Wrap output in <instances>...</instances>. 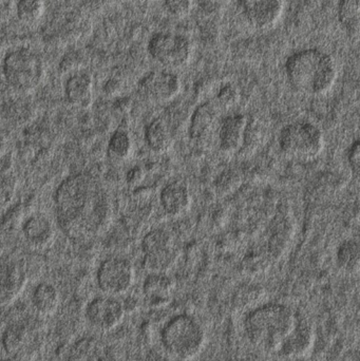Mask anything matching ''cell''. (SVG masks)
<instances>
[{
  "label": "cell",
  "mask_w": 360,
  "mask_h": 361,
  "mask_svg": "<svg viewBox=\"0 0 360 361\" xmlns=\"http://www.w3.org/2000/svg\"><path fill=\"white\" fill-rule=\"evenodd\" d=\"M57 218L68 235L99 233L110 216L107 200L90 176L78 173L63 180L55 195Z\"/></svg>",
  "instance_id": "obj_1"
},
{
  "label": "cell",
  "mask_w": 360,
  "mask_h": 361,
  "mask_svg": "<svg viewBox=\"0 0 360 361\" xmlns=\"http://www.w3.org/2000/svg\"><path fill=\"white\" fill-rule=\"evenodd\" d=\"M285 70L292 88L306 97L329 92L338 76L335 59L317 48L304 49L290 55Z\"/></svg>",
  "instance_id": "obj_2"
},
{
  "label": "cell",
  "mask_w": 360,
  "mask_h": 361,
  "mask_svg": "<svg viewBox=\"0 0 360 361\" xmlns=\"http://www.w3.org/2000/svg\"><path fill=\"white\" fill-rule=\"evenodd\" d=\"M297 318V314L283 303L260 305L245 319V333L256 349L277 354L295 328Z\"/></svg>",
  "instance_id": "obj_3"
},
{
  "label": "cell",
  "mask_w": 360,
  "mask_h": 361,
  "mask_svg": "<svg viewBox=\"0 0 360 361\" xmlns=\"http://www.w3.org/2000/svg\"><path fill=\"white\" fill-rule=\"evenodd\" d=\"M164 351L171 357L190 361L200 355L206 343V333L198 320L187 314L173 316L161 332Z\"/></svg>",
  "instance_id": "obj_4"
},
{
  "label": "cell",
  "mask_w": 360,
  "mask_h": 361,
  "mask_svg": "<svg viewBox=\"0 0 360 361\" xmlns=\"http://www.w3.org/2000/svg\"><path fill=\"white\" fill-rule=\"evenodd\" d=\"M325 137L318 126L306 121L290 123L279 135L281 152L293 160H315L325 149Z\"/></svg>",
  "instance_id": "obj_5"
},
{
  "label": "cell",
  "mask_w": 360,
  "mask_h": 361,
  "mask_svg": "<svg viewBox=\"0 0 360 361\" xmlns=\"http://www.w3.org/2000/svg\"><path fill=\"white\" fill-rule=\"evenodd\" d=\"M4 78L14 90L30 93L35 90L44 78V66L36 53L27 49H17L8 53L2 65Z\"/></svg>",
  "instance_id": "obj_6"
},
{
  "label": "cell",
  "mask_w": 360,
  "mask_h": 361,
  "mask_svg": "<svg viewBox=\"0 0 360 361\" xmlns=\"http://www.w3.org/2000/svg\"><path fill=\"white\" fill-rule=\"evenodd\" d=\"M147 50L156 63L169 71L186 67L192 55L190 40L182 34L173 32H160L152 35Z\"/></svg>",
  "instance_id": "obj_7"
},
{
  "label": "cell",
  "mask_w": 360,
  "mask_h": 361,
  "mask_svg": "<svg viewBox=\"0 0 360 361\" xmlns=\"http://www.w3.org/2000/svg\"><path fill=\"white\" fill-rule=\"evenodd\" d=\"M99 290L108 296L126 294L135 282V267L124 258H108L99 265L97 274Z\"/></svg>",
  "instance_id": "obj_8"
},
{
  "label": "cell",
  "mask_w": 360,
  "mask_h": 361,
  "mask_svg": "<svg viewBox=\"0 0 360 361\" xmlns=\"http://www.w3.org/2000/svg\"><path fill=\"white\" fill-rule=\"evenodd\" d=\"M182 82L179 76L169 70H156L146 74L139 85V94L154 104H165L181 92Z\"/></svg>",
  "instance_id": "obj_9"
},
{
  "label": "cell",
  "mask_w": 360,
  "mask_h": 361,
  "mask_svg": "<svg viewBox=\"0 0 360 361\" xmlns=\"http://www.w3.org/2000/svg\"><path fill=\"white\" fill-rule=\"evenodd\" d=\"M238 6L249 25L257 30H268L283 16L285 0H238Z\"/></svg>",
  "instance_id": "obj_10"
},
{
  "label": "cell",
  "mask_w": 360,
  "mask_h": 361,
  "mask_svg": "<svg viewBox=\"0 0 360 361\" xmlns=\"http://www.w3.org/2000/svg\"><path fill=\"white\" fill-rule=\"evenodd\" d=\"M123 303L116 297L99 296L92 299L86 307V317L94 328L111 331L120 326L125 317Z\"/></svg>",
  "instance_id": "obj_11"
},
{
  "label": "cell",
  "mask_w": 360,
  "mask_h": 361,
  "mask_svg": "<svg viewBox=\"0 0 360 361\" xmlns=\"http://www.w3.org/2000/svg\"><path fill=\"white\" fill-rule=\"evenodd\" d=\"M315 334L312 326L298 316L295 328L283 343L277 355L283 358H302L308 355L314 345Z\"/></svg>",
  "instance_id": "obj_12"
},
{
  "label": "cell",
  "mask_w": 360,
  "mask_h": 361,
  "mask_svg": "<svg viewBox=\"0 0 360 361\" xmlns=\"http://www.w3.org/2000/svg\"><path fill=\"white\" fill-rule=\"evenodd\" d=\"M175 283L167 274H149L143 283L146 305L151 309L166 307L173 300Z\"/></svg>",
  "instance_id": "obj_13"
},
{
  "label": "cell",
  "mask_w": 360,
  "mask_h": 361,
  "mask_svg": "<svg viewBox=\"0 0 360 361\" xmlns=\"http://www.w3.org/2000/svg\"><path fill=\"white\" fill-rule=\"evenodd\" d=\"M249 121L243 114H237L228 116L222 123L219 130V143L222 152L235 154L244 145L247 140Z\"/></svg>",
  "instance_id": "obj_14"
},
{
  "label": "cell",
  "mask_w": 360,
  "mask_h": 361,
  "mask_svg": "<svg viewBox=\"0 0 360 361\" xmlns=\"http://www.w3.org/2000/svg\"><path fill=\"white\" fill-rule=\"evenodd\" d=\"M190 187L183 180H171L163 187L160 203L168 216H178L185 214L192 205Z\"/></svg>",
  "instance_id": "obj_15"
},
{
  "label": "cell",
  "mask_w": 360,
  "mask_h": 361,
  "mask_svg": "<svg viewBox=\"0 0 360 361\" xmlns=\"http://www.w3.org/2000/svg\"><path fill=\"white\" fill-rule=\"evenodd\" d=\"M27 276L19 265H8L0 271V307H6L16 301L25 290Z\"/></svg>",
  "instance_id": "obj_16"
},
{
  "label": "cell",
  "mask_w": 360,
  "mask_h": 361,
  "mask_svg": "<svg viewBox=\"0 0 360 361\" xmlns=\"http://www.w3.org/2000/svg\"><path fill=\"white\" fill-rule=\"evenodd\" d=\"M93 78L86 72H77L66 82L65 93L68 102L74 107L87 109L93 103Z\"/></svg>",
  "instance_id": "obj_17"
},
{
  "label": "cell",
  "mask_w": 360,
  "mask_h": 361,
  "mask_svg": "<svg viewBox=\"0 0 360 361\" xmlns=\"http://www.w3.org/2000/svg\"><path fill=\"white\" fill-rule=\"evenodd\" d=\"M23 233L27 243L37 250L48 247L54 238L52 223L42 214L29 216L23 224Z\"/></svg>",
  "instance_id": "obj_18"
},
{
  "label": "cell",
  "mask_w": 360,
  "mask_h": 361,
  "mask_svg": "<svg viewBox=\"0 0 360 361\" xmlns=\"http://www.w3.org/2000/svg\"><path fill=\"white\" fill-rule=\"evenodd\" d=\"M218 118V106L211 102L199 106L190 118V137L196 142L205 141Z\"/></svg>",
  "instance_id": "obj_19"
},
{
  "label": "cell",
  "mask_w": 360,
  "mask_h": 361,
  "mask_svg": "<svg viewBox=\"0 0 360 361\" xmlns=\"http://www.w3.org/2000/svg\"><path fill=\"white\" fill-rule=\"evenodd\" d=\"M144 135L147 147L154 154H165L173 144V133L167 123L161 118H154L147 125Z\"/></svg>",
  "instance_id": "obj_20"
},
{
  "label": "cell",
  "mask_w": 360,
  "mask_h": 361,
  "mask_svg": "<svg viewBox=\"0 0 360 361\" xmlns=\"http://www.w3.org/2000/svg\"><path fill=\"white\" fill-rule=\"evenodd\" d=\"M59 301L61 297L58 290L54 286L46 282L38 284L32 296L34 309L44 316L52 315L58 309Z\"/></svg>",
  "instance_id": "obj_21"
},
{
  "label": "cell",
  "mask_w": 360,
  "mask_h": 361,
  "mask_svg": "<svg viewBox=\"0 0 360 361\" xmlns=\"http://www.w3.org/2000/svg\"><path fill=\"white\" fill-rule=\"evenodd\" d=\"M337 17L342 29L351 37H357L359 33L360 0H340Z\"/></svg>",
  "instance_id": "obj_22"
},
{
  "label": "cell",
  "mask_w": 360,
  "mask_h": 361,
  "mask_svg": "<svg viewBox=\"0 0 360 361\" xmlns=\"http://www.w3.org/2000/svg\"><path fill=\"white\" fill-rule=\"evenodd\" d=\"M336 263L344 273L357 274L359 271L360 250L359 242L348 240L342 242L336 252Z\"/></svg>",
  "instance_id": "obj_23"
},
{
  "label": "cell",
  "mask_w": 360,
  "mask_h": 361,
  "mask_svg": "<svg viewBox=\"0 0 360 361\" xmlns=\"http://www.w3.org/2000/svg\"><path fill=\"white\" fill-rule=\"evenodd\" d=\"M179 254L175 247L154 254L144 255V269L149 274H167L177 263Z\"/></svg>",
  "instance_id": "obj_24"
},
{
  "label": "cell",
  "mask_w": 360,
  "mask_h": 361,
  "mask_svg": "<svg viewBox=\"0 0 360 361\" xmlns=\"http://www.w3.org/2000/svg\"><path fill=\"white\" fill-rule=\"evenodd\" d=\"M142 252L144 255L154 254L175 247L173 238L169 231L162 228L154 229L146 233L142 240Z\"/></svg>",
  "instance_id": "obj_25"
},
{
  "label": "cell",
  "mask_w": 360,
  "mask_h": 361,
  "mask_svg": "<svg viewBox=\"0 0 360 361\" xmlns=\"http://www.w3.org/2000/svg\"><path fill=\"white\" fill-rule=\"evenodd\" d=\"M132 154V141L127 131L118 130L110 137L108 143V154L112 160L122 162Z\"/></svg>",
  "instance_id": "obj_26"
},
{
  "label": "cell",
  "mask_w": 360,
  "mask_h": 361,
  "mask_svg": "<svg viewBox=\"0 0 360 361\" xmlns=\"http://www.w3.org/2000/svg\"><path fill=\"white\" fill-rule=\"evenodd\" d=\"M44 12V0H18L16 13L20 21L33 23L40 18Z\"/></svg>",
  "instance_id": "obj_27"
},
{
  "label": "cell",
  "mask_w": 360,
  "mask_h": 361,
  "mask_svg": "<svg viewBox=\"0 0 360 361\" xmlns=\"http://www.w3.org/2000/svg\"><path fill=\"white\" fill-rule=\"evenodd\" d=\"M25 338V331L21 326H11L4 333L2 343L8 353H14L23 347Z\"/></svg>",
  "instance_id": "obj_28"
},
{
  "label": "cell",
  "mask_w": 360,
  "mask_h": 361,
  "mask_svg": "<svg viewBox=\"0 0 360 361\" xmlns=\"http://www.w3.org/2000/svg\"><path fill=\"white\" fill-rule=\"evenodd\" d=\"M194 0H163L165 12L175 19H183L190 14Z\"/></svg>",
  "instance_id": "obj_29"
},
{
  "label": "cell",
  "mask_w": 360,
  "mask_h": 361,
  "mask_svg": "<svg viewBox=\"0 0 360 361\" xmlns=\"http://www.w3.org/2000/svg\"><path fill=\"white\" fill-rule=\"evenodd\" d=\"M239 184H240V178H239L238 173L232 171H226L216 183V188H217L216 190L220 195H228V193L232 192L239 186Z\"/></svg>",
  "instance_id": "obj_30"
},
{
  "label": "cell",
  "mask_w": 360,
  "mask_h": 361,
  "mask_svg": "<svg viewBox=\"0 0 360 361\" xmlns=\"http://www.w3.org/2000/svg\"><path fill=\"white\" fill-rule=\"evenodd\" d=\"M260 298H261V294H260L259 288L249 286V288H241L239 290L236 298H235V305L240 309H244V307H249V305L257 302Z\"/></svg>",
  "instance_id": "obj_31"
},
{
  "label": "cell",
  "mask_w": 360,
  "mask_h": 361,
  "mask_svg": "<svg viewBox=\"0 0 360 361\" xmlns=\"http://www.w3.org/2000/svg\"><path fill=\"white\" fill-rule=\"evenodd\" d=\"M238 90L232 85H225L218 94V103L224 107H232L238 101Z\"/></svg>",
  "instance_id": "obj_32"
},
{
  "label": "cell",
  "mask_w": 360,
  "mask_h": 361,
  "mask_svg": "<svg viewBox=\"0 0 360 361\" xmlns=\"http://www.w3.org/2000/svg\"><path fill=\"white\" fill-rule=\"evenodd\" d=\"M347 158H348V163L352 173L355 176H359L360 169V143L359 140H356L349 148Z\"/></svg>",
  "instance_id": "obj_33"
},
{
  "label": "cell",
  "mask_w": 360,
  "mask_h": 361,
  "mask_svg": "<svg viewBox=\"0 0 360 361\" xmlns=\"http://www.w3.org/2000/svg\"><path fill=\"white\" fill-rule=\"evenodd\" d=\"M123 303V307H124L125 313H133V312L137 311V299L132 298H127L126 300Z\"/></svg>",
  "instance_id": "obj_34"
},
{
  "label": "cell",
  "mask_w": 360,
  "mask_h": 361,
  "mask_svg": "<svg viewBox=\"0 0 360 361\" xmlns=\"http://www.w3.org/2000/svg\"><path fill=\"white\" fill-rule=\"evenodd\" d=\"M143 179V173H142L141 169H135L129 173L128 180L130 183H137Z\"/></svg>",
  "instance_id": "obj_35"
},
{
  "label": "cell",
  "mask_w": 360,
  "mask_h": 361,
  "mask_svg": "<svg viewBox=\"0 0 360 361\" xmlns=\"http://www.w3.org/2000/svg\"><path fill=\"white\" fill-rule=\"evenodd\" d=\"M1 269H2V267H0V271H1Z\"/></svg>",
  "instance_id": "obj_36"
}]
</instances>
